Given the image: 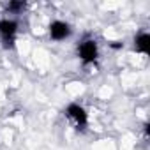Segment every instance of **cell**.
Here are the masks:
<instances>
[{"label": "cell", "instance_id": "6da1fadb", "mask_svg": "<svg viewBox=\"0 0 150 150\" xmlns=\"http://www.w3.org/2000/svg\"><path fill=\"white\" fill-rule=\"evenodd\" d=\"M65 117H67V120L71 122V125L76 131L83 132L87 129V125H88V113L80 104H69L65 108Z\"/></svg>", "mask_w": 150, "mask_h": 150}, {"label": "cell", "instance_id": "7a4b0ae2", "mask_svg": "<svg viewBox=\"0 0 150 150\" xmlns=\"http://www.w3.org/2000/svg\"><path fill=\"white\" fill-rule=\"evenodd\" d=\"M78 55L83 60V64H94L99 57V48L94 39H85L78 46Z\"/></svg>", "mask_w": 150, "mask_h": 150}, {"label": "cell", "instance_id": "3957f363", "mask_svg": "<svg viewBox=\"0 0 150 150\" xmlns=\"http://www.w3.org/2000/svg\"><path fill=\"white\" fill-rule=\"evenodd\" d=\"M16 32H18V23L14 20H9V18L0 20V37H2L6 48H11L13 46Z\"/></svg>", "mask_w": 150, "mask_h": 150}, {"label": "cell", "instance_id": "277c9868", "mask_svg": "<svg viewBox=\"0 0 150 150\" xmlns=\"http://www.w3.org/2000/svg\"><path fill=\"white\" fill-rule=\"evenodd\" d=\"M69 35H71V27H69V23L60 21V20L51 21V25H50V37H51L53 41H64V39H67Z\"/></svg>", "mask_w": 150, "mask_h": 150}, {"label": "cell", "instance_id": "5b68a950", "mask_svg": "<svg viewBox=\"0 0 150 150\" xmlns=\"http://www.w3.org/2000/svg\"><path fill=\"white\" fill-rule=\"evenodd\" d=\"M148 46H150V37H148V34H146V32L138 34L136 39H134V50L139 51V53H143V55H146V53H148Z\"/></svg>", "mask_w": 150, "mask_h": 150}, {"label": "cell", "instance_id": "8992f818", "mask_svg": "<svg viewBox=\"0 0 150 150\" xmlns=\"http://www.w3.org/2000/svg\"><path fill=\"white\" fill-rule=\"evenodd\" d=\"M23 7H25V2H9V4H7V11H9V13H14V14L20 13Z\"/></svg>", "mask_w": 150, "mask_h": 150}]
</instances>
